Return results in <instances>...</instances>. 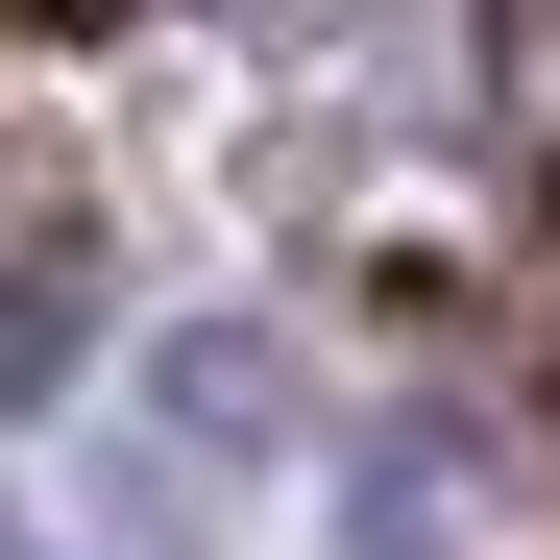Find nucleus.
<instances>
[{"label":"nucleus","mask_w":560,"mask_h":560,"mask_svg":"<svg viewBox=\"0 0 560 560\" xmlns=\"http://www.w3.org/2000/svg\"><path fill=\"white\" fill-rule=\"evenodd\" d=\"M341 560H463V439L439 415H390V439L341 463Z\"/></svg>","instance_id":"obj_1"},{"label":"nucleus","mask_w":560,"mask_h":560,"mask_svg":"<svg viewBox=\"0 0 560 560\" xmlns=\"http://www.w3.org/2000/svg\"><path fill=\"white\" fill-rule=\"evenodd\" d=\"M73 365H98V268H73V244H0V415L73 390Z\"/></svg>","instance_id":"obj_2"},{"label":"nucleus","mask_w":560,"mask_h":560,"mask_svg":"<svg viewBox=\"0 0 560 560\" xmlns=\"http://www.w3.org/2000/svg\"><path fill=\"white\" fill-rule=\"evenodd\" d=\"M171 415H196V439H268V415H293V365H268V341H196V365H171Z\"/></svg>","instance_id":"obj_3"},{"label":"nucleus","mask_w":560,"mask_h":560,"mask_svg":"<svg viewBox=\"0 0 560 560\" xmlns=\"http://www.w3.org/2000/svg\"><path fill=\"white\" fill-rule=\"evenodd\" d=\"M0 560H73V536H49V512H25V488H0Z\"/></svg>","instance_id":"obj_4"}]
</instances>
